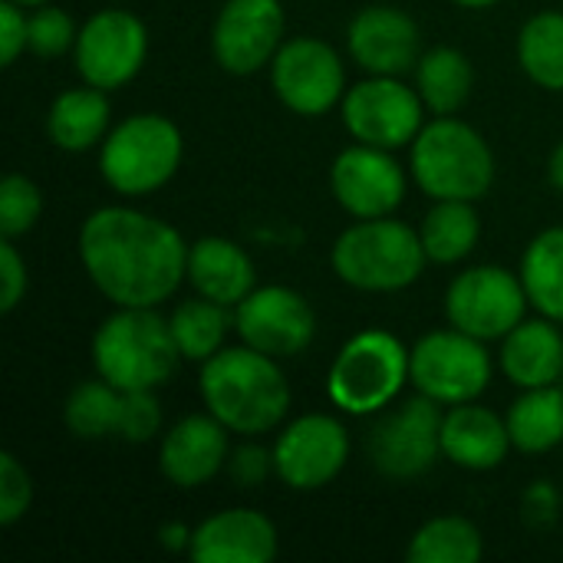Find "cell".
Wrapping results in <instances>:
<instances>
[{
  "instance_id": "f546056e",
  "label": "cell",
  "mask_w": 563,
  "mask_h": 563,
  "mask_svg": "<svg viewBox=\"0 0 563 563\" xmlns=\"http://www.w3.org/2000/svg\"><path fill=\"white\" fill-rule=\"evenodd\" d=\"M521 69L544 89H563V13L544 10L531 16L518 36Z\"/></svg>"
},
{
  "instance_id": "74e56055",
  "label": "cell",
  "mask_w": 563,
  "mask_h": 563,
  "mask_svg": "<svg viewBox=\"0 0 563 563\" xmlns=\"http://www.w3.org/2000/svg\"><path fill=\"white\" fill-rule=\"evenodd\" d=\"M0 280H3V287H0V310L10 313L23 300V294H26V264L16 254V247L10 244V238H3V244H0Z\"/></svg>"
},
{
  "instance_id": "1f68e13d",
  "label": "cell",
  "mask_w": 563,
  "mask_h": 563,
  "mask_svg": "<svg viewBox=\"0 0 563 563\" xmlns=\"http://www.w3.org/2000/svg\"><path fill=\"white\" fill-rule=\"evenodd\" d=\"M168 323H172V333H175L181 356L205 363L221 350L231 320H228V307H221L208 297H198V300L178 303Z\"/></svg>"
},
{
  "instance_id": "60d3db41",
  "label": "cell",
  "mask_w": 563,
  "mask_h": 563,
  "mask_svg": "<svg viewBox=\"0 0 563 563\" xmlns=\"http://www.w3.org/2000/svg\"><path fill=\"white\" fill-rule=\"evenodd\" d=\"M162 544L168 548V551H181V548H191V538H195V531H188L185 525H168V528H162Z\"/></svg>"
},
{
  "instance_id": "7bdbcfd3",
  "label": "cell",
  "mask_w": 563,
  "mask_h": 563,
  "mask_svg": "<svg viewBox=\"0 0 563 563\" xmlns=\"http://www.w3.org/2000/svg\"><path fill=\"white\" fill-rule=\"evenodd\" d=\"M455 3H462V7H492L498 0H455Z\"/></svg>"
},
{
  "instance_id": "3957f363",
  "label": "cell",
  "mask_w": 563,
  "mask_h": 563,
  "mask_svg": "<svg viewBox=\"0 0 563 563\" xmlns=\"http://www.w3.org/2000/svg\"><path fill=\"white\" fill-rule=\"evenodd\" d=\"M92 363L115 389H158L175 376L181 350L172 323L152 307H122L96 330Z\"/></svg>"
},
{
  "instance_id": "6da1fadb",
  "label": "cell",
  "mask_w": 563,
  "mask_h": 563,
  "mask_svg": "<svg viewBox=\"0 0 563 563\" xmlns=\"http://www.w3.org/2000/svg\"><path fill=\"white\" fill-rule=\"evenodd\" d=\"M79 257L115 307H158L188 274L181 234L132 208H99L79 231Z\"/></svg>"
},
{
  "instance_id": "7402d4cb",
  "label": "cell",
  "mask_w": 563,
  "mask_h": 563,
  "mask_svg": "<svg viewBox=\"0 0 563 563\" xmlns=\"http://www.w3.org/2000/svg\"><path fill=\"white\" fill-rule=\"evenodd\" d=\"M188 280L198 297H208L221 307H238L254 290L251 257L228 238H201L188 247Z\"/></svg>"
},
{
  "instance_id": "ab89813d",
  "label": "cell",
  "mask_w": 563,
  "mask_h": 563,
  "mask_svg": "<svg viewBox=\"0 0 563 563\" xmlns=\"http://www.w3.org/2000/svg\"><path fill=\"white\" fill-rule=\"evenodd\" d=\"M525 521L538 525V528L558 521V492H554L551 482H538V485L528 488V495H525Z\"/></svg>"
},
{
  "instance_id": "44dd1931",
  "label": "cell",
  "mask_w": 563,
  "mask_h": 563,
  "mask_svg": "<svg viewBox=\"0 0 563 563\" xmlns=\"http://www.w3.org/2000/svg\"><path fill=\"white\" fill-rule=\"evenodd\" d=\"M511 432L508 422H501L492 409L459 402L442 419V455L468 472H488L498 468L508 455Z\"/></svg>"
},
{
  "instance_id": "ffe728a7",
  "label": "cell",
  "mask_w": 563,
  "mask_h": 563,
  "mask_svg": "<svg viewBox=\"0 0 563 563\" xmlns=\"http://www.w3.org/2000/svg\"><path fill=\"white\" fill-rule=\"evenodd\" d=\"M228 426L214 416L181 419L162 442V475L178 488H198L228 465Z\"/></svg>"
},
{
  "instance_id": "83f0119b",
  "label": "cell",
  "mask_w": 563,
  "mask_h": 563,
  "mask_svg": "<svg viewBox=\"0 0 563 563\" xmlns=\"http://www.w3.org/2000/svg\"><path fill=\"white\" fill-rule=\"evenodd\" d=\"M482 224L472 201H439L422 221V244L429 261L455 264L472 254L478 244Z\"/></svg>"
},
{
  "instance_id": "52a82bcc",
  "label": "cell",
  "mask_w": 563,
  "mask_h": 563,
  "mask_svg": "<svg viewBox=\"0 0 563 563\" xmlns=\"http://www.w3.org/2000/svg\"><path fill=\"white\" fill-rule=\"evenodd\" d=\"M181 165V132L172 119L142 112L115 125L99 155L102 178L119 195H148Z\"/></svg>"
},
{
  "instance_id": "4dcf8cb0",
  "label": "cell",
  "mask_w": 563,
  "mask_h": 563,
  "mask_svg": "<svg viewBox=\"0 0 563 563\" xmlns=\"http://www.w3.org/2000/svg\"><path fill=\"white\" fill-rule=\"evenodd\" d=\"M406 558L409 563H475L482 558V531L465 518H435L412 534Z\"/></svg>"
},
{
  "instance_id": "f35d334b",
  "label": "cell",
  "mask_w": 563,
  "mask_h": 563,
  "mask_svg": "<svg viewBox=\"0 0 563 563\" xmlns=\"http://www.w3.org/2000/svg\"><path fill=\"white\" fill-rule=\"evenodd\" d=\"M30 43V20L23 16L20 3L13 0H3L0 3V59L3 66H10L20 49H26Z\"/></svg>"
},
{
  "instance_id": "ba28073f",
  "label": "cell",
  "mask_w": 563,
  "mask_h": 563,
  "mask_svg": "<svg viewBox=\"0 0 563 563\" xmlns=\"http://www.w3.org/2000/svg\"><path fill=\"white\" fill-rule=\"evenodd\" d=\"M409 379L416 389L442 406L475 402L492 379V356L485 340L465 330L426 333L409 350Z\"/></svg>"
},
{
  "instance_id": "ac0fdd59",
  "label": "cell",
  "mask_w": 563,
  "mask_h": 563,
  "mask_svg": "<svg viewBox=\"0 0 563 563\" xmlns=\"http://www.w3.org/2000/svg\"><path fill=\"white\" fill-rule=\"evenodd\" d=\"M353 59L373 76H402L419 63L422 33L406 10L366 7L353 16L346 33Z\"/></svg>"
},
{
  "instance_id": "5bb4252c",
  "label": "cell",
  "mask_w": 563,
  "mask_h": 563,
  "mask_svg": "<svg viewBox=\"0 0 563 563\" xmlns=\"http://www.w3.org/2000/svg\"><path fill=\"white\" fill-rule=\"evenodd\" d=\"M238 333L241 340L274 360L303 353L317 336V313L290 287H254L238 303Z\"/></svg>"
},
{
  "instance_id": "ee69618b",
  "label": "cell",
  "mask_w": 563,
  "mask_h": 563,
  "mask_svg": "<svg viewBox=\"0 0 563 563\" xmlns=\"http://www.w3.org/2000/svg\"><path fill=\"white\" fill-rule=\"evenodd\" d=\"M13 3H20V7H43L46 0H13Z\"/></svg>"
},
{
  "instance_id": "8992f818",
  "label": "cell",
  "mask_w": 563,
  "mask_h": 563,
  "mask_svg": "<svg viewBox=\"0 0 563 563\" xmlns=\"http://www.w3.org/2000/svg\"><path fill=\"white\" fill-rule=\"evenodd\" d=\"M409 379V350L386 330L356 333L330 366L327 393L350 416L386 409Z\"/></svg>"
},
{
  "instance_id": "8d00e7d4",
  "label": "cell",
  "mask_w": 563,
  "mask_h": 563,
  "mask_svg": "<svg viewBox=\"0 0 563 563\" xmlns=\"http://www.w3.org/2000/svg\"><path fill=\"white\" fill-rule=\"evenodd\" d=\"M271 472H277L274 465V452L261 449V445H241L228 455V475L231 482H238L241 488H254L261 485Z\"/></svg>"
},
{
  "instance_id": "2e32d148",
  "label": "cell",
  "mask_w": 563,
  "mask_h": 563,
  "mask_svg": "<svg viewBox=\"0 0 563 563\" xmlns=\"http://www.w3.org/2000/svg\"><path fill=\"white\" fill-rule=\"evenodd\" d=\"M333 198L360 221L389 218L406 198V175L389 148L353 145L343 148L330 168Z\"/></svg>"
},
{
  "instance_id": "cb8c5ba5",
  "label": "cell",
  "mask_w": 563,
  "mask_h": 563,
  "mask_svg": "<svg viewBox=\"0 0 563 563\" xmlns=\"http://www.w3.org/2000/svg\"><path fill=\"white\" fill-rule=\"evenodd\" d=\"M109 115H112V109H109L106 89H96L86 82V89H66L53 102L49 119H46V132L59 148L86 152L106 135Z\"/></svg>"
},
{
  "instance_id": "9a60e30c",
  "label": "cell",
  "mask_w": 563,
  "mask_h": 563,
  "mask_svg": "<svg viewBox=\"0 0 563 563\" xmlns=\"http://www.w3.org/2000/svg\"><path fill=\"white\" fill-rule=\"evenodd\" d=\"M350 459V435L333 416H300L290 422L277 445V478L297 492H317L330 485Z\"/></svg>"
},
{
  "instance_id": "d590c367",
  "label": "cell",
  "mask_w": 563,
  "mask_h": 563,
  "mask_svg": "<svg viewBox=\"0 0 563 563\" xmlns=\"http://www.w3.org/2000/svg\"><path fill=\"white\" fill-rule=\"evenodd\" d=\"M30 501H33V482L26 468L10 452H3L0 455V525L3 528L16 525L26 515Z\"/></svg>"
},
{
  "instance_id": "484cf974",
  "label": "cell",
  "mask_w": 563,
  "mask_h": 563,
  "mask_svg": "<svg viewBox=\"0 0 563 563\" xmlns=\"http://www.w3.org/2000/svg\"><path fill=\"white\" fill-rule=\"evenodd\" d=\"M508 432L511 445L531 455L551 452L563 442V389L558 386H538L528 389L511 409H508Z\"/></svg>"
},
{
  "instance_id": "8fae6325",
  "label": "cell",
  "mask_w": 563,
  "mask_h": 563,
  "mask_svg": "<svg viewBox=\"0 0 563 563\" xmlns=\"http://www.w3.org/2000/svg\"><path fill=\"white\" fill-rule=\"evenodd\" d=\"M422 96L396 76H373L353 86L343 99V122L363 145L399 148L422 132Z\"/></svg>"
},
{
  "instance_id": "4fadbf2b",
  "label": "cell",
  "mask_w": 563,
  "mask_h": 563,
  "mask_svg": "<svg viewBox=\"0 0 563 563\" xmlns=\"http://www.w3.org/2000/svg\"><path fill=\"white\" fill-rule=\"evenodd\" d=\"M271 82L290 112L323 115L343 99L346 69L330 43L297 36L284 43L271 59Z\"/></svg>"
},
{
  "instance_id": "7a4b0ae2",
  "label": "cell",
  "mask_w": 563,
  "mask_h": 563,
  "mask_svg": "<svg viewBox=\"0 0 563 563\" xmlns=\"http://www.w3.org/2000/svg\"><path fill=\"white\" fill-rule=\"evenodd\" d=\"M201 399L208 412L238 435H261L284 422L290 383L274 356L244 346L218 350L201 366Z\"/></svg>"
},
{
  "instance_id": "b9f144b4",
  "label": "cell",
  "mask_w": 563,
  "mask_h": 563,
  "mask_svg": "<svg viewBox=\"0 0 563 563\" xmlns=\"http://www.w3.org/2000/svg\"><path fill=\"white\" fill-rule=\"evenodd\" d=\"M548 178H551V185L563 191V142L551 152V162H548Z\"/></svg>"
},
{
  "instance_id": "4316f807",
  "label": "cell",
  "mask_w": 563,
  "mask_h": 563,
  "mask_svg": "<svg viewBox=\"0 0 563 563\" xmlns=\"http://www.w3.org/2000/svg\"><path fill=\"white\" fill-rule=\"evenodd\" d=\"M521 280L531 307H538L548 320L563 323V228H551L528 244Z\"/></svg>"
},
{
  "instance_id": "9c48e42d",
  "label": "cell",
  "mask_w": 563,
  "mask_h": 563,
  "mask_svg": "<svg viewBox=\"0 0 563 563\" xmlns=\"http://www.w3.org/2000/svg\"><path fill=\"white\" fill-rule=\"evenodd\" d=\"M525 280L505 267H472L459 274L445 294L449 323L478 336V340H501L508 336L528 310Z\"/></svg>"
},
{
  "instance_id": "836d02e7",
  "label": "cell",
  "mask_w": 563,
  "mask_h": 563,
  "mask_svg": "<svg viewBox=\"0 0 563 563\" xmlns=\"http://www.w3.org/2000/svg\"><path fill=\"white\" fill-rule=\"evenodd\" d=\"M33 53L40 56H59L66 53L69 46H76V23L66 10L59 7H40L33 16H30V43H26Z\"/></svg>"
},
{
  "instance_id": "d4e9b609",
  "label": "cell",
  "mask_w": 563,
  "mask_h": 563,
  "mask_svg": "<svg viewBox=\"0 0 563 563\" xmlns=\"http://www.w3.org/2000/svg\"><path fill=\"white\" fill-rule=\"evenodd\" d=\"M416 82H419V96L426 109H432L435 115H452L468 102L472 86H475V69L462 49L435 46L419 59Z\"/></svg>"
},
{
  "instance_id": "5b68a950",
  "label": "cell",
  "mask_w": 563,
  "mask_h": 563,
  "mask_svg": "<svg viewBox=\"0 0 563 563\" xmlns=\"http://www.w3.org/2000/svg\"><path fill=\"white\" fill-rule=\"evenodd\" d=\"M412 175L435 201H478L495 181V155L472 125L442 115L412 139Z\"/></svg>"
},
{
  "instance_id": "30bf717a",
  "label": "cell",
  "mask_w": 563,
  "mask_h": 563,
  "mask_svg": "<svg viewBox=\"0 0 563 563\" xmlns=\"http://www.w3.org/2000/svg\"><path fill=\"white\" fill-rule=\"evenodd\" d=\"M442 402L416 396L383 416L369 435V455L379 475L393 482H412L426 475L442 455Z\"/></svg>"
},
{
  "instance_id": "d6a6232c",
  "label": "cell",
  "mask_w": 563,
  "mask_h": 563,
  "mask_svg": "<svg viewBox=\"0 0 563 563\" xmlns=\"http://www.w3.org/2000/svg\"><path fill=\"white\" fill-rule=\"evenodd\" d=\"M43 211L40 188L26 175H7L0 185V234L20 238L26 234Z\"/></svg>"
},
{
  "instance_id": "7c38bea8",
  "label": "cell",
  "mask_w": 563,
  "mask_h": 563,
  "mask_svg": "<svg viewBox=\"0 0 563 563\" xmlns=\"http://www.w3.org/2000/svg\"><path fill=\"white\" fill-rule=\"evenodd\" d=\"M148 53V36L129 10H99L76 36V69L96 89H119L139 76Z\"/></svg>"
},
{
  "instance_id": "603a6c76",
  "label": "cell",
  "mask_w": 563,
  "mask_h": 563,
  "mask_svg": "<svg viewBox=\"0 0 563 563\" xmlns=\"http://www.w3.org/2000/svg\"><path fill=\"white\" fill-rule=\"evenodd\" d=\"M501 369L521 389L554 386L563 376V336L554 320H521L505 336Z\"/></svg>"
},
{
  "instance_id": "e575fe53",
  "label": "cell",
  "mask_w": 563,
  "mask_h": 563,
  "mask_svg": "<svg viewBox=\"0 0 563 563\" xmlns=\"http://www.w3.org/2000/svg\"><path fill=\"white\" fill-rule=\"evenodd\" d=\"M162 429V409L152 389H122V419L119 435L122 442H148Z\"/></svg>"
},
{
  "instance_id": "277c9868",
  "label": "cell",
  "mask_w": 563,
  "mask_h": 563,
  "mask_svg": "<svg viewBox=\"0 0 563 563\" xmlns=\"http://www.w3.org/2000/svg\"><path fill=\"white\" fill-rule=\"evenodd\" d=\"M333 271L343 284L373 294H393L419 280L429 254L422 234L393 218H369L346 228L333 244Z\"/></svg>"
},
{
  "instance_id": "e0dca14e",
  "label": "cell",
  "mask_w": 563,
  "mask_h": 563,
  "mask_svg": "<svg viewBox=\"0 0 563 563\" xmlns=\"http://www.w3.org/2000/svg\"><path fill=\"white\" fill-rule=\"evenodd\" d=\"M284 36L280 0H228L214 20L211 49L221 69L251 76L271 63Z\"/></svg>"
},
{
  "instance_id": "d6986e66",
  "label": "cell",
  "mask_w": 563,
  "mask_h": 563,
  "mask_svg": "<svg viewBox=\"0 0 563 563\" xmlns=\"http://www.w3.org/2000/svg\"><path fill=\"white\" fill-rule=\"evenodd\" d=\"M188 551L195 563H271L277 558V531L261 511L231 508L201 521Z\"/></svg>"
},
{
  "instance_id": "f1b7e54d",
  "label": "cell",
  "mask_w": 563,
  "mask_h": 563,
  "mask_svg": "<svg viewBox=\"0 0 563 563\" xmlns=\"http://www.w3.org/2000/svg\"><path fill=\"white\" fill-rule=\"evenodd\" d=\"M63 419H66V429L76 439H86V442H99V439L119 435L122 389H115L102 376L89 379V383H82V386H76L69 393Z\"/></svg>"
}]
</instances>
